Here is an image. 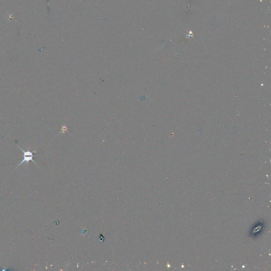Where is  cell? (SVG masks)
<instances>
[{"mask_svg":"<svg viewBox=\"0 0 271 271\" xmlns=\"http://www.w3.org/2000/svg\"><path fill=\"white\" fill-rule=\"evenodd\" d=\"M18 146L21 150L24 153V160H22V161H21V163L19 164L17 167H19L20 165H21L22 164L24 163L25 162L27 163H28V162L29 161H32L33 163H34L36 165H37L36 162H34V160H33L34 154H33V152H31L30 151H24V149L20 147V146Z\"/></svg>","mask_w":271,"mask_h":271,"instance_id":"1","label":"cell"}]
</instances>
